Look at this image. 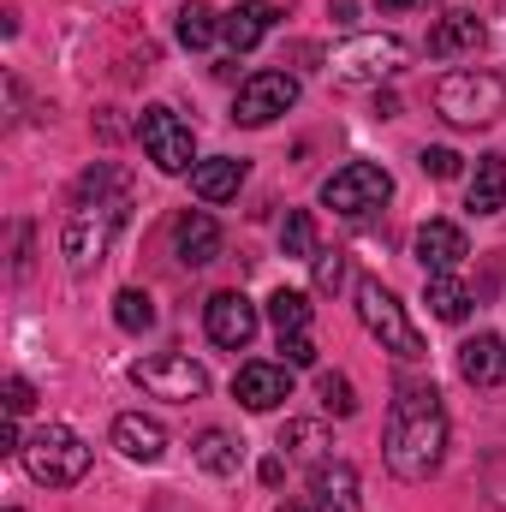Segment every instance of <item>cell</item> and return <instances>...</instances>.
<instances>
[{
  "mask_svg": "<svg viewBox=\"0 0 506 512\" xmlns=\"http://www.w3.org/2000/svg\"><path fill=\"white\" fill-rule=\"evenodd\" d=\"M387 471L405 477V483H423L441 471V453H447V411H441V393L429 382H405L393 411H387Z\"/></svg>",
  "mask_w": 506,
  "mask_h": 512,
  "instance_id": "obj_1",
  "label": "cell"
},
{
  "mask_svg": "<svg viewBox=\"0 0 506 512\" xmlns=\"http://www.w3.org/2000/svg\"><path fill=\"white\" fill-rule=\"evenodd\" d=\"M126 215H131V185L96 197V203H72L66 233H60V251H66V262H72V274H90V268L108 256L114 233L126 227Z\"/></svg>",
  "mask_w": 506,
  "mask_h": 512,
  "instance_id": "obj_2",
  "label": "cell"
},
{
  "mask_svg": "<svg viewBox=\"0 0 506 512\" xmlns=\"http://www.w3.org/2000/svg\"><path fill=\"white\" fill-rule=\"evenodd\" d=\"M435 114L447 120V126H495L506 114V78L501 72H483V66H459V72H447L441 84H435Z\"/></svg>",
  "mask_w": 506,
  "mask_h": 512,
  "instance_id": "obj_3",
  "label": "cell"
},
{
  "mask_svg": "<svg viewBox=\"0 0 506 512\" xmlns=\"http://www.w3.org/2000/svg\"><path fill=\"white\" fill-rule=\"evenodd\" d=\"M24 471L42 483V489H72V483H84L90 477V447H84V435L78 429H66V423H48V429H36L30 441H24Z\"/></svg>",
  "mask_w": 506,
  "mask_h": 512,
  "instance_id": "obj_4",
  "label": "cell"
},
{
  "mask_svg": "<svg viewBox=\"0 0 506 512\" xmlns=\"http://www.w3.org/2000/svg\"><path fill=\"white\" fill-rule=\"evenodd\" d=\"M358 322L381 340V352H393V358H405V364H417V358L429 352V346H423V334L411 328L405 304H399L381 280H358Z\"/></svg>",
  "mask_w": 506,
  "mask_h": 512,
  "instance_id": "obj_5",
  "label": "cell"
},
{
  "mask_svg": "<svg viewBox=\"0 0 506 512\" xmlns=\"http://www.w3.org/2000/svg\"><path fill=\"white\" fill-rule=\"evenodd\" d=\"M393 197V173L376 167V161H346L328 185H322V203L334 209V215H346V221H358V215H370Z\"/></svg>",
  "mask_w": 506,
  "mask_h": 512,
  "instance_id": "obj_6",
  "label": "cell"
},
{
  "mask_svg": "<svg viewBox=\"0 0 506 512\" xmlns=\"http://www.w3.org/2000/svg\"><path fill=\"white\" fill-rule=\"evenodd\" d=\"M137 137H143V155L161 167V173H191L197 167V137L191 126L173 114V108H143V120H137Z\"/></svg>",
  "mask_w": 506,
  "mask_h": 512,
  "instance_id": "obj_7",
  "label": "cell"
},
{
  "mask_svg": "<svg viewBox=\"0 0 506 512\" xmlns=\"http://www.w3.org/2000/svg\"><path fill=\"white\" fill-rule=\"evenodd\" d=\"M405 66V42L399 36H358L334 54V78L340 84H381Z\"/></svg>",
  "mask_w": 506,
  "mask_h": 512,
  "instance_id": "obj_8",
  "label": "cell"
},
{
  "mask_svg": "<svg viewBox=\"0 0 506 512\" xmlns=\"http://www.w3.org/2000/svg\"><path fill=\"white\" fill-rule=\"evenodd\" d=\"M131 382L143 393H155V399H179V405L209 393L203 364H191V358H143V364H131Z\"/></svg>",
  "mask_w": 506,
  "mask_h": 512,
  "instance_id": "obj_9",
  "label": "cell"
},
{
  "mask_svg": "<svg viewBox=\"0 0 506 512\" xmlns=\"http://www.w3.org/2000/svg\"><path fill=\"white\" fill-rule=\"evenodd\" d=\"M292 102H298V78H292V72H256V78H245V90H239V102H233V120H239V126H268V120H280Z\"/></svg>",
  "mask_w": 506,
  "mask_h": 512,
  "instance_id": "obj_10",
  "label": "cell"
},
{
  "mask_svg": "<svg viewBox=\"0 0 506 512\" xmlns=\"http://www.w3.org/2000/svg\"><path fill=\"white\" fill-rule=\"evenodd\" d=\"M203 328H209L215 346L239 352V346L256 340V304L245 298V292H215V298L203 304Z\"/></svg>",
  "mask_w": 506,
  "mask_h": 512,
  "instance_id": "obj_11",
  "label": "cell"
},
{
  "mask_svg": "<svg viewBox=\"0 0 506 512\" xmlns=\"http://www.w3.org/2000/svg\"><path fill=\"white\" fill-rule=\"evenodd\" d=\"M233 399L245 411H274L280 399H292V364H245L233 376Z\"/></svg>",
  "mask_w": 506,
  "mask_h": 512,
  "instance_id": "obj_12",
  "label": "cell"
},
{
  "mask_svg": "<svg viewBox=\"0 0 506 512\" xmlns=\"http://www.w3.org/2000/svg\"><path fill=\"white\" fill-rule=\"evenodd\" d=\"M465 256H471L465 227H453V221H423L417 227V262H423V274H453Z\"/></svg>",
  "mask_w": 506,
  "mask_h": 512,
  "instance_id": "obj_13",
  "label": "cell"
},
{
  "mask_svg": "<svg viewBox=\"0 0 506 512\" xmlns=\"http://www.w3.org/2000/svg\"><path fill=\"white\" fill-rule=\"evenodd\" d=\"M173 251H179L185 268H209V262L221 256V227H215V215H203V209L179 215V221H173Z\"/></svg>",
  "mask_w": 506,
  "mask_h": 512,
  "instance_id": "obj_14",
  "label": "cell"
},
{
  "mask_svg": "<svg viewBox=\"0 0 506 512\" xmlns=\"http://www.w3.org/2000/svg\"><path fill=\"white\" fill-rule=\"evenodd\" d=\"M459 376L471 387H506V334H477L459 346Z\"/></svg>",
  "mask_w": 506,
  "mask_h": 512,
  "instance_id": "obj_15",
  "label": "cell"
},
{
  "mask_svg": "<svg viewBox=\"0 0 506 512\" xmlns=\"http://www.w3.org/2000/svg\"><path fill=\"white\" fill-rule=\"evenodd\" d=\"M483 48V18L477 12H441L429 24V54L435 60H459V54H477Z\"/></svg>",
  "mask_w": 506,
  "mask_h": 512,
  "instance_id": "obj_16",
  "label": "cell"
},
{
  "mask_svg": "<svg viewBox=\"0 0 506 512\" xmlns=\"http://www.w3.org/2000/svg\"><path fill=\"white\" fill-rule=\"evenodd\" d=\"M114 447L137 459V465H155L161 453H167V429L155 423V417H143V411H120L114 417Z\"/></svg>",
  "mask_w": 506,
  "mask_h": 512,
  "instance_id": "obj_17",
  "label": "cell"
},
{
  "mask_svg": "<svg viewBox=\"0 0 506 512\" xmlns=\"http://www.w3.org/2000/svg\"><path fill=\"white\" fill-rule=\"evenodd\" d=\"M274 18H280L274 6H262V0H239V6H233V12L221 18V36H227V48L251 54L256 42H262V36L274 30Z\"/></svg>",
  "mask_w": 506,
  "mask_h": 512,
  "instance_id": "obj_18",
  "label": "cell"
},
{
  "mask_svg": "<svg viewBox=\"0 0 506 512\" xmlns=\"http://www.w3.org/2000/svg\"><path fill=\"white\" fill-rule=\"evenodd\" d=\"M239 185H245V161H233V155H215V161L191 167V191L203 203H227V197H239Z\"/></svg>",
  "mask_w": 506,
  "mask_h": 512,
  "instance_id": "obj_19",
  "label": "cell"
},
{
  "mask_svg": "<svg viewBox=\"0 0 506 512\" xmlns=\"http://www.w3.org/2000/svg\"><path fill=\"white\" fill-rule=\"evenodd\" d=\"M465 209L471 215H501L506 209V155H483L477 161L471 191H465Z\"/></svg>",
  "mask_w": 506,
  "mask_h": 512,
  "instance_id": "obj_20",
  "label": "cell"
},
{
  "mask_svg": "<svg viewBox=\"0 0 506 512\" xmlns=\"http://www.w3.org/2000/svg\"><path fill=\"white\" fill-rule=\"evenodd\" d=\"M310 489H316L322 507L364 512V501H358V471H352V465H316V471H310Z\"/></svg>",
  "mask_w": 506,
  "mask_h": 512,
  "instance_id": "obj_21",
  "label": "cell"
},
{
  "mask_svg": "<svg viewBox=\"0 0 506 512\" xmlns=\"http://www.w3.org/2000/svg\"><path fill=\"white\" fill-rule=\"evenodd\" d=\"M191 453H197V465H203L209 477H233V471H239V441H233L227 429H203Z\"/></svg>",
  "mask_w": 506,
  "mask_h": 512,
  "instance_id": "obj_22",
  "label": "cell"
},
{
  "mask_svg": "<svg viewBox=\"0 0 506 512\" xmlns=\"http://www.w3.org/2000/svg\"><path fill=\"white\" fill-rule=\"evenodd\" d=\"M423 298H429V310H435L441 322H465V316H471V292H465L453 274H429Z\"/></svg>",
  "mask_w": 506,
  "mask_h": 512,
  "instance_id": "obj_23",
  "label": "cell"
},
{
  "mask_svg": "<svg viewBox=\"0 0 506 512\" xmlns=\"http://www.w3.org/2000/svg\"><path fill=\"white\" fill-rule=\"evenodd\" d=\"M268 322H274L280 334H304V328H310V298L292 292V286H280V292L268 298Z\"/></svg>",
  "mask_w": 506,
  "mask_h": 512,
  "instance_id": "obj_24",
  "label": "cell"
},
{
  "mask_svg": "<svg viewBox=\"0 0 506 512\" xmlns=\"http://www.w3.org/2000/svg\"><path fill=\"white\" fill-rule=\"evenodd\" d=\"M173 30H179V42H185V48H209V42L221 36V18H215L209 6H197V0H191V6L179 12V24H173Z\"/></svg>",
  "mask_w": 506,
  "mask_h": 512,
  "instance_id": "obj_25",
  "label": "cell"
},
{
  "mask_svg": "<svg viewBox=\"0 0 506 512\" xmlns=\"http://www.w3.org/2000/svg\"><path fill=\"white\" fill-rule=\"evenodd\" d=\"M114 322H120L126 334H143V328H155V298H149V292H137V286H126V292L114 298Z\"/></svg>",
  "mask_w": 506,
  "mask_h": 512,
  "instance_id": "obj_26",
  "label": "cell"
},
{
  "mask_svg": "<svg viewBox=\"0 0 506 512\" xmlns=\"http://www.w3.org/2000/svg\"><path fill=\"white\" fill-rule=\"evenodd\" d=\"M280 251L286 256H316V221L304 209H286V227H280Z\"/></svg>",
  "mask_w": 506,
  "mask_h": 512,
  "instance_id": "obj_27",
  "label": "cell"
},
{
  "mask_svg": "<svg viewBox=\"0 0 506 512\" xmlns=\"http://www.w3.org/2000/svg\"><path fill=\"white\" fill-rule=\"evenodd\" d=\"M280 447H286L292 459H316V453L328 447V429H322V423H286V429H280Z\"/></svg>",
  "mask_w": 506,
  "mask_h": 512,
  "instance_id": "obj_28",
  "label": "cell"
},
{
  "mask_svg": "<svg viewBox=\"0 0 506 512\" xmlns=\"http://www.w3.org/2000/svg\"><path fill=\"white\" fill-rule=\"evenodd\" d=\"M316 399H322V411H334V417H352V411H358V393H352L346 376H322V382H316Z\"/></svg>",
  "mask_w": 506,
  "mask_h": 512,
  "instance_id": "obj_29",
  "label": "cell"
},
{
  "mask_svg": "<svg viewBox=\"0 0 506 512\" xmlns=\"http://www.w3.org/2000/svg\"><path fill=\"white\" fill-rule=\"evenodd\" d=\"M310 262H316V292H334V286L346 280V256L340 251H316Z\"/></svg>",
  "mask_w": 506,
  "mask_h": 512,
  "instance_id": "obj_30",
  "label": "cell"
},
{
  "mask_svg": "<svg viewBox=\"0 0 506 512\" xmlns=\"http://www.w3.org/2000/svg\"><path fill=\"white\" fill-rule=\"evenodd\" d=\"M417 161H423V173H429V179H459V155H453V149H441V143H435V149H423Z\"/></svg>",
  "mask_w": 506,
  "mask_h": 512,
  "instance_id": "obj_31",
  "label": "cell"
},
{
  "mask_svg": "<svg viewBox=\"0 0 506 512\" xmlns=\"http://www.w3.org/2000/svg\"><path fill=\"white\" fill-rule=\"evenodd\" d=\"M280 352H286V364H292V370H310V364H316L310 334H280Z\"/></svg>",
  "mask_w": 506,
  "mask_h": 512,
  "instance_id": "obj_32",
  "label": "cell"
},
{
  "mask_svg": "<svg viewBox=\"0 0 506 512\" xmlns=\"http://www.w3.org/2000/svg\"><path fill=\"white\" fill-rule=\"evenodd\" d=\"M30 405H36V387L24 382V376H12V382H6V411H12V417H24Z\"/></svg>",
  "mask_w": 506,
  "mask_h": 512,
  "instance_id": "obj_33",
  "label": "cell"
},
{
  "mask_svg": "<svg viewBox=\"0 0 506 512\" xmlns=\"http://www.w3.org/2000/svg\"><path fill=\"white\" fill-rule=\"evenodd\" d=\"M0 453H24V435H18V417L6 411V423H0Z\"/></svg>",
  "mask_w": 506,
  "mask_h": 512,
  "instance_id": "obj_34",
  "label": "cell"
},
{
  "mask_svg": "<svg viewBox=\"0 0 506 512\" xmlns=\"http://www.w3.org/2000/svg\"><path fill=\"white\" fill-rule=\"evenodd\" d=\"M334 18H340V24H352V18H358V0H334Z\"/></svg>",
  "mask_w": 506,
  "mask_h": 512,
  "instance_id": "obj_35",
  "label": "cell"
},
{
  "mask_svg": "<svg viewBox=\"0 0 506 512\" xmlns=\"http://www.w3.org/2000/svg\"><path fill=\"white\" fill-rule=\"evenodd\" d=\"M399 6H417V0H381V12H399Z\"/></svg>",
  "mask_w": 506,
  "mask_h": 512,
  "instance_id": "obj_36",
  "label": "cell"
},
{
  "mask_svg": "<svg viewBox=\"0 0 506 512\" xmlns=\"http://www.w3.org/2000/svg\"><path fill=\"white\" fill-rule=\"evenodd\" d=\"M280 512H316V507H280Z\"/></svg>",
  "mask_w": 506,
  "mask_h": 512,
  "instance_id": "obj_37",
  "label": "cell"
},
{
  "mask_svg": "<svg viewBox=\"0 0 506 512\" xmlns=\"http://www.w3.org/2000/svg\"><path fill=\"white\" fill-rule=\"evenodd\" d=\"M12 512H18V507H12Z\"/></svg>",
  "mask_w": 506,
  "mask_h": 512,
  "instance_id": "obj_38",
  "label": "cell"
}]
</instances>
